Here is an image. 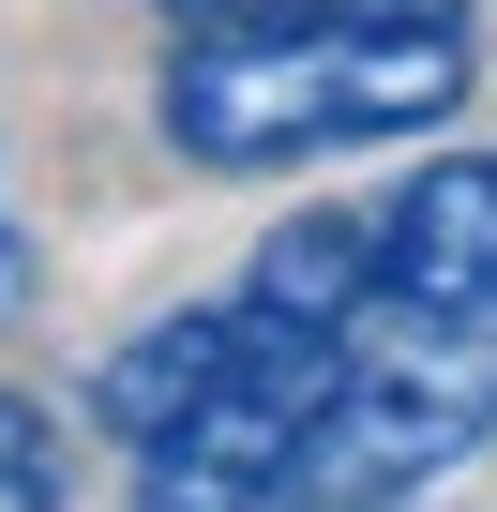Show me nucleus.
Here are the masks:
<instances>
[{
  "label": "nucleus",
  "mask_w": 497,
  "mask_h": 512,
  "mask_svg": "<svg viewBox=\"0 0 497 512\" xmlns=\"http://www.w3.org/2000/svg\"><path fill=\"white\" fill-rule=\"evenodd\" d=\"M136 512H407L497 452V317L392 272L377 196L287 211L211 302L91 362Z\"/></svg>",
  "instance_id": "obj_1"
},
{
  "label": "nucleus",
  "mask_w": 497,
  "mask_h": 512,
  "mask_svg": "<svg viewBox=\"0 0 497 512\" xmlns=\"http://www.w3.org/2000/svg\"><path fill=\"white\" fill-rule=\"evenodd\" d=\"M482 91V16H362V31H166L151 61V136L211 181H272L332 151H407L452 136Z\"/></svg>",
  "instance_id": "obj_2"
},
{
  "label": "nucleus",
  "mask_w": 497,
  "mask_h": 512,
  "mask_svg": "<svg viewBox=\"0 0 497 512\" xmlns=\"http://www.w3.org/2000/svg\"><path fill=\"white\" fill-rule=\"evenodd\" d=\"M377 241L422 302L497 317V151H422L407 181H377Z\"/></svg>",
  "instance_id": "obj_3"
},
{
  "label": "nucleus",
  "mask_w": 497,
  "mask_h": 512,
  "mask_svg": "<svg viewBox=\"0 0 497 512\" xmlns=\"http://www.w3.org/2000/svg\"><path fill=\"white\" fill-rule=\"evenodd\" d=\"M166 31H362V16H452V0H151Z\"/></svg>",
  "instance_id": "obj_4"
},
{
  "label": "nucleus",
  "mask_w": 497,
  "mask_h": 512,
  "mask_svg": "<svg viewBox=\"0 0 497 512\" xmlns=\"http://www.w3.org/2000/svg\"><path fill=\"white\" fill-rule=\"evenodd\" d=\"M76 482H61V422L31 407V392H0V512H61Z\"/></svg>",
  "instance_id": "obj_5"
},
{
  "label": "nucleus",
  "mask_w": 497,
  "mask_h": 512,
  "mask_svg": "<svg viewBox=\"0 0 497 512\" xmlns=\"http://www.w3.org/2000/svg\"><path fill=\"white\" fill-rule=\"evenodd\" d=\"M31 317V241H16V211H0V332Z\"/></svg>",
  "instance_id": "obj_6"
}]
</instances>
